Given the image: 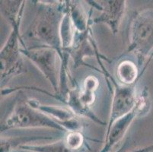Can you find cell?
<instances>
[{"label":"cell","instance_id":"obj_1","mask_svg":"<svg viewBox=\"0 0 153 152\" xmlns=\"http://www.w3.org/2000/svg\"><path fill=\"white\" fill-rule=\"evenodd\" d=\"M136 49L144 57L153 56V9L139 15L134 27Z\"/></svg>","mask_w":153,"mask_h":152},{"label":"cell","instance_id":"obj_2","mask_svg":"<svg viewBox=\"0 0 153 152\" xmlns=\"http://www.w3.org/2000/svg\"><path fill=\"white\" fill-rule=\"evenodd\" d=\"M8 124L10 126H19V127H27V126H51L60 129L59 125H56L53 121L50 120L41 114L32 111L26 106H19L12 116L9 118Z\"/></svg>","mask_w":153,"mask_h":152},{"label":"cell","instance_id":"obj_3","mask_svg":"<svg viewBox=\"0 0 153 152\" xmlns=\"http://www.w3.org/2000/svg\"><path fill=\"white\" fill-rule=\"evenodd\" d=\"M30 59H33L37 65H39L41 70L50 78L51 80L52 76V82L54 81V69H55V53L51 50H41L37 52H30L28 54Z\"/></svg>","mask_w":153,"mask_h":152},{"label":"cell","instance_id":"obj_4","mask_svg":"<svg viewBox=\"0 0 153 152\" xmlns=\"http://www.w3.org/2000/svg\"><path fill=\"white\" fill-rule=\"evenodd\" d=\"M134 104L133 91L129 89L119 90L114 104L112 117H118L130 110Z\"/></svg>","mask_w":153,"mask_h":152},{"label":"cell","instance_id":"obj_5","mask_svg":"<svg viewBox=\"0 0 153 152\" xmlns=\"http://www.w3.org/2000/svg\"><path fill=\"white\" fill-rule=\"evenodd\" d=\"M52 20L53 19L50 18V16H46L44 19H41L37 23L36 33L39 38L45 40L50 44H53V41L56 39L55 24Z\"/></svg>","mask_w":153,"mask_h":152},{"label":"cell","instance_id":"obj_6","mask_svg":"<svg viewBox=\"0 0 153 152\" xmlns=\"http://www.w3.org/2000/svg\"><path fill=\"white\" fill-rule=\"evenodd\" d=\"M21 148L34 152H80L72 150L65 140L44 145H22Z\"/></svg>","mask_w":153,"mask_h":152},{"label":"cell","instance_id":"obj_7","mask_svg":"<svg viewBox=\"0 0 153 152\" xmlns=\"http://www.w3.org/2000/svg\"><path fill=\"white\" fill-rule=\"evenodd\" d=\"M136 68L132 62H124L118 69L119 76L125 83H132L136 78Z\"/></svg>","mask_w":153,"mask_h":152},{"label":"cell","instance_id":"obj_8","mask_svg":"<svg viewBox=\"0 0 153 152\" xmlns=\"http://www.w3.org/2000/svg\"><path fill=\"white\" fill-rule=\"evenodd\" d=\"M65 141H66L67 145L72 150L80 151V149L83 144V138L81 134L76 132H71L68 135Z\"/></svg>","mask_w":153,"mask_h":152},{"label":"cell","instance_id":"obj_9","mask_svg":"<svg viewBox=\"0 0 153 152\" xmlns=\"http://www.w3.org/2000/svg\"><path fill=\"white\" fill-rule=\"evenodd\" d=\"M153 151V145L149 146V147L145 148H141L138 149V150H136L134 151H130V152H151Z\"/></svg>","mask_w":153,"mask_h":152}]
</instances>
